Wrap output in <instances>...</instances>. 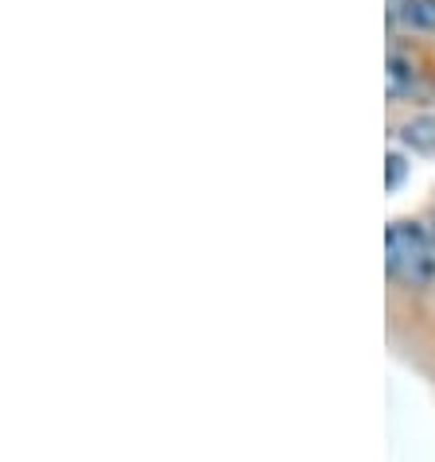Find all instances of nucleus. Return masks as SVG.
<instances>
[{
    "label": "nucleus",
    "mask_w": 435,
    "mask_h": 462,
    "mask_svg": "<svg viewBox=\"0 0 435 462\" xmlns=\"http://www.w3.org/2000/svg\"><path fill=\"white\" fill-rule=\"evenodd\" d=\"M404 179V156H396V152H389V190L401 187Z\"/></svg>",
    "instance_id": "5"
},
{
    "label": "nucleus",
    "mask_w": 435,
    "mask_h": 462,
    "mask_svg": "<svg viewBox=\"0 0 435 462\" xmlns=\"http://www.w3.org/2000/svg\"><path fill=\"white\" fill-rule=\"evenodd\" d=\"M389 273L408 288H428L435 280V237L420 222H393L385 234Z\"/></svg>",
    "instance_id": "1"
},
{
    "label": "nucleus",
    "mask_w": 435,
    "mask_h": 462,
    "mask_svg": "<svg viewBox=\"0 0 435 462\" xmlns=\"http://www.w3.org/2000/svg\"><path fill=\"white\" fill-rule=\"evenodd\" d=\"M401 140H404L408 148L435 156V117H412V121H404L401 125Z\"/></svg>",
    "instance_id": "4"
},
{
    "label": "nucleus",
    "mask_w": 435,
    "mask_h": 462,
    "mask_svg": "<svg viewBox=\"0 0 435 462\" xmlns=\"http://www.w3.org/2000/svg\"><path fill=\"white\" fill-rule=\"evenodd\" d=\"M385 79H389V97H393V101H401V97H408V94L416 89V67L393 51V55H389V70H385Z\"/></svg>",
    "instance_id": "3"
},
{
    "label": "nucleus",
    "mask_w": 435,
    "mask_h": 462,
    "mask_svg": "<svg viewBox=\"0 0 435 462\" xmlns=\"http://www.w3.org/2000/svg\"><path fill=\"white\" fill-rule=\"evenodd\" d=\"M389 20L401 23L404 32H435V0H401Z\"/></svg>",
    "instance_id": "2"
},
{
    "label": "nucleus",
    "mask_w": 435,
    "mask_h": 462,
    "mask_svg": "<svg viewBox=\"0 0 435 462\" xmlns=\"http://www.w3.org/2000/svg\"><path fill=\"white\" fill-rule=\"evenodd\" d=\"M396 5H401V0H389V12H393V8H396Z\"/></svg>",
    "instance_id": "6"
}]
</instances>
